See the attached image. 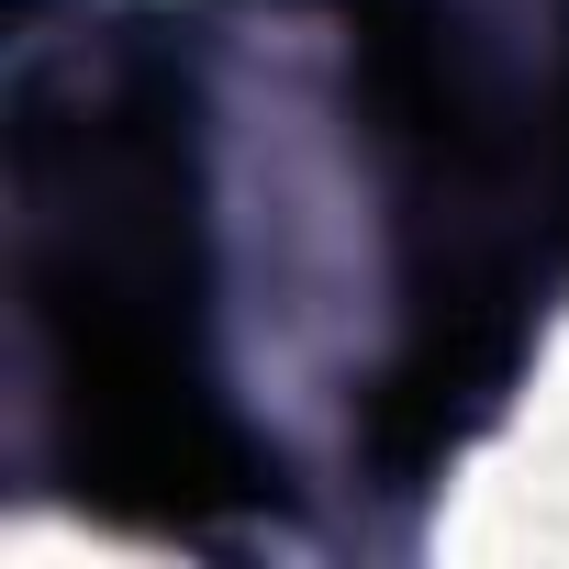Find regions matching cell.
<instances>
[{
    "mask_svg": "<svg viewBox=\"0 0 569 569\" xmlns=\"http://www.w3.org/2000/svg\"><path fill=\"white\" fill-rule=\"evenodd\" d=\"M23 279L57 380V458L101 513L223 525L268 491L201 336V134L168 68L23 112Z\"/></svg>",
    "mask_w": 569,
    "mask_h": 569,
    "instance_id": "1",
    "label": "cell"
}]
</instances>
